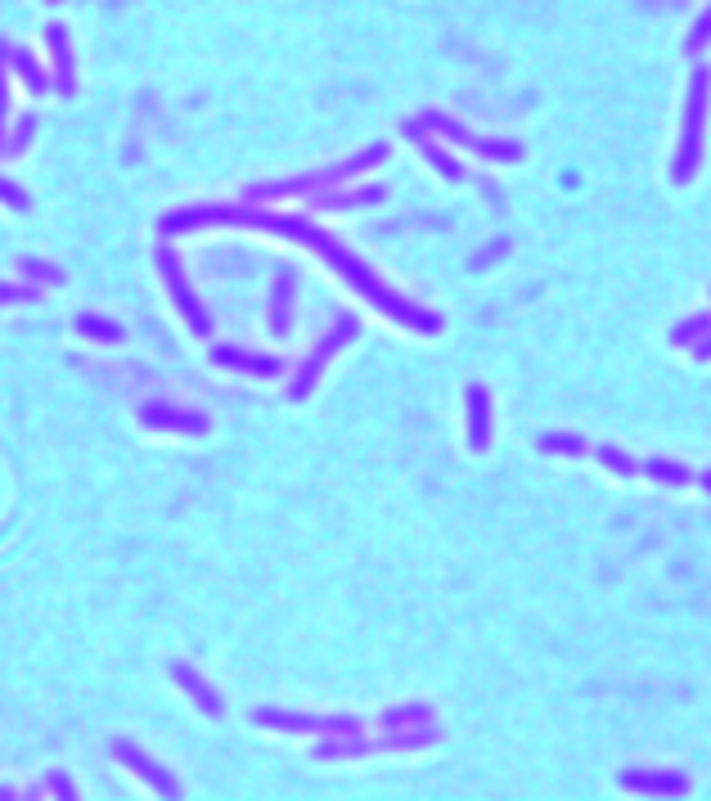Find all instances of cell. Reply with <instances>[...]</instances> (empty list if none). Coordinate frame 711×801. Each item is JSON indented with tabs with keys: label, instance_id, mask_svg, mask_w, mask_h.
<instances>
[{
	"label": "cell",
	"instance_id": "obj_1",
	"mask_svg": "<svg viewBox=\"0 0 711 801\" xmlns=\"http://www.w3.org/2000/svg\"><path fill=\"white\" fill-rule=\"evenodd\" d=\"M707 95H711V72L698 68L689 81V104H684V135L680 153H675V180H689L702 158V122H707Z\"/></svg>",
	"mask_w": 711,
	"mask_h": 801
},
{
	"label": "cell",
	"instance_id": "obj_2",
	"mask_svg": "<svg viewBox=\"0 0 711 801\" xmlns=\"http://www.w3.org/2000/svg\"><path fill=\"white\" fill-rule=\"evenodd\" d=\"M621 783H626V788L630 792H684V788H689V783H684V774H675V770H653V774H648V770H626V774H621Z\"/></svg>",
	"mask_w": 711,
	"mask_h": 801
},
{
	"label": "cell",
	"instance_id": "obj_3",
	"mask_svg": "<svg viewBox=\"0 0 711 801\" xmlns=\"http://www.w3.org/2000/svg\"><path fill=\"white\" fill-rule=\"evenodd\" d=\"M468 405H473V446L482 450L486 441H491V401H486L482 387H473V392H468Z\"/></svg>",
	"mask_w": 711,
	"mask_h": 801
},
{
	"label": "cell",
	"instance_id": "obj_4",
	"mask_svg": "<svg viewBox=\"0 0 711 801\" xmlns=\"http://www.w3.org/2000/svg\"><path fill=\"white\" fill-rule=\"evenodd\" d=\"M707 41H711V5H707V14L693 23V32H689V41H684V45H689V54H698Z\"/></svg>",
	"mask_w": 711,
	"mask_h": 801
},
{
	"label": "cell",
	"instance_id": "obj_5",
	"mask_svg": "<svg viewBox=\"0 0 711 801\" xmlns=\"http://www.w3.org/2000/svg\"><path fill=\"white\" fill-rule=\"evenodd\" d=\"M599 459H603V464H608V468H617V473H635V464H630V459L626 455H621V450H612V446H599Z\"/></svg>",
	"mask_w": 711,
	"mask_h": 801
},
{
	"label": "cell",
	"instance_id": "obj_6",
	"mask_svg": "<svg viewBox=\"0 0 711 801\" xmlns=\"http://www.w3.org/2000/svg\"><path fill=\"white\" fill-rule=\"evenodd\" d=\"M648 473H653V477H666V482H684V477H689L680 464H666V459H653V464H648Z\"/></svg>",
	"mask_w": 711,
	"mask_h": 801
},
{
	"label": "cell",
	"instance_id": "obj_7",
	"mask_svg": "<svg viewBox=\"0 0 711 801\" xmlns=\"http://www.w3.org/2000/svg\"><path fill=\"white\" fill-rule=\"evenodd\" d=\"M545 450H585L576 437H545Z\"/></svg>",
	"mask_w": 711,
	"mask_h": 801
},
{
	"label": "cell",
	"instance_id": "obj_8",
	"mask_svg": "<svg viewBox=\"0 0 711 801\" xmlns=\"http://www.w3.org/2000/svg\"><path fill=\"white\" fill-rule=\"evenodd\" d=\"M702 486H707V491H711V473H707V477H702Z\"/></svg>",
	"mask_w": 711,
	"mask_h": 801
}]
</instances>
